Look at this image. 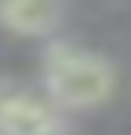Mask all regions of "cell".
Segmentation results:
<instances>
[{
	"mask_svg": "<svg viewBox=\"0 0 131 135\" xmlns=\"http://www.w3.org/2000/svg\"><path fill=\"white\" fill-rule=\"evenodd\" d=\"M44 91L58 110H91L117 91V69L95 51L51 44L44 55Z\"/></svg>",
	"mask_w": 131,
	"mask_h": 135,
	"instance_id": "obj_1",
	"label": "cell"
},
{
	"mask_svg": "<svg viewBox=\"0 0 131 135\" xmlns=\"http://www.w3.org/2000/svg\"><path fill=\"white\" fill-rule=\"evenodd\" d=\"M0 135H62V110L15 80H0Z\"/></svg>",
	"mask_w": 131,
	"mask_h": 135,
	"instance_id": "obj_2",
	"label": "cell"
},
{
	"mask_svg": "<svg viewBox=\"0 0 131 135\" xmlns=\"http://www.w3.org/2000/svg\"><path fill=\"white\" fill-rule=\"evenodd\" d=\"M66 18V0H0V29L15 37H51Z\"/></svg>",
	"mask_w": 131,
	"mask_h": 135,
	"instance_id": "obj_3",
	"label": "cell"
}]
</instances>
